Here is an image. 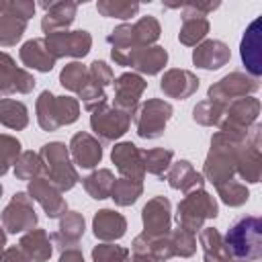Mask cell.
Listing matches in <instances>:
<instances>
[{
    "label": "cell",
    "instance_id": "cell-2",
    "mask_svg": "<svg viewBox=\"0 0 262 262\" xmlns=\"http://www.w3.org/2000/svg\"><path fill=\"white\" fill-rule=\"evenodd\" d=\"M223 244L231 258L256 262L262 256V219L256 215L239 217L227 229Z\"/></svg>",
    "mask_w": 262,
    "mask_h": 262
},
{
    "label": "cell",
    "instance_id": "cell-41",
    "mask_svg": "<svg viewBox=\"0 0 262 262\" xmlns=\"http://www.w3.org/2000/svg\"><path fill=\"white\" fill-rule=\"evenodd\" d=\"M88 76H90V82H94V84L100 86V88H104L106 84L113 82V72H111V68H108L104 61H94V63L90 66Z\"/></svg>",
    "mask_w": 262,
    "mask_h": 262
},
{
    "label": "cell",
    "instance_id": "cell-29",
    "mask_svg": "<svg viewBox=\"0 0 262 262\" xmlns=\"http://www.w3.org/2000/svg\"><path fill=\"white\" fill-rule=\"evenodd\" d=\"M141 190H143L141 182H137V180H129V178H119V180L113 182L111 196L115 199L117 205L127 207V205H133V203L139 199Z\"/></svg>",
    "mask_w": 262,
    "mask_h": 262
},
{
    "label": "cell",
    "instance_id": "cell-18",
    "mask_svg": "<svg viewBox=\"0 0 262 262\" xmlns=\"http://www.w3.org/2000/svg\"><path fill=\"white\" fill-rule=\"evenodd\" d=\"M160 88L170 98H188L199 88V78L186 70H170L164 74Z\"/></svg>",
    "mask_w": 262,
    "mask_h": 262
},
{
    "label": "cell",
    "instance_id": "cell-32",
    "mask_svg": "<svg viewBox=\"0 0 262 262\" xmlns=\"http://www.w3.org/2000/svg\"><path fill=\"white\" fill-rule=\"evenodd\" d=\"M172 149H147L141 151V160H143V170H147L154 176H164V172L170 168L172 162Z\"/></svg>",
    "mask_w": 262,
    "mask_h": 262
},
{
    "label": "cell",
    "instance_id": "cell-24",
    "mask_svg": "<svg viewBox=\"0 0 262 262\" xmlns=\"http://www.w3.org/2000/svg\"><path fill=\"white\" fill-rule=\"evenodd\" d=\"M168 182L172 188H180L184 192H192L203 186V176L192 168L190 162L180 160L176 162L168 172Z\"/></svg>",
    "mask_w": 262,
    "mask_h": 262
},
{
    "label": "cell",
    "instance_id": "cell-10",
    "mask_svg": "<svg viewBox=\"0 0 262 262\" xmlns=\"http://www.w3.org/2000/svg\"><path fill=\"white\" fill-rule=\"evenodd\" d=\"M2 223L10 233L33 229V225L37 223V215H35L31 199L25 192H16L12 196V201L8 203V207L2 213Z\"/></svg>",
    "mask_w": 262,
    "mask_h": 262
},
{
    "label": "cell",
    "instance_id": "cell-11",
    "mask_svg": "<svg viewBox=\"0 0 262 262\" xmlns=\"http://www.w3.org/2000/svg\"><path fill=\"white\" fill-rule=\"evenodd\" d=\"M47 49L53 57L61 55H74L84 57L90 49V35L86 31H74V33H51L47 37Z\"/></svg>",
    "mask_w": 262,
    "mask_h": 262
},
{
    "label": "cell",
    "instance_id": "cell-1",
    "mask_svg": "<svg viewBox=\"0 0 262 262\" xmlns=\"http://www.w3.org/2000/svg\"><path fill=\"white\" fill-rule=\"evenodd\" d=\"M244 139L246 137H237V135H231L225 131H219L213 135L211 151H209L207 162H205V174L215 186L233 178L237 154L244 145Z\"/></svg>",
    "mask_w": 262,
    "mask_h": 262
},
{
    "label": "cell",
    "instance_id": "cell-21",
    "mask_svg": "<svg viewBox=\"0 0 262 262\" xmlns=\"http://www.w3.org/2000/svg\"><path fill=\"white\" fill-rule=\"evenodd\" d=\"M229 47L223 41H205L192 53V61L203 70H219L229 61Z\"/></svg>",
    "mask_w": 262,
    "mask_h": 262
},
{
    "label": "cell",
    "instance_id": "cell-34",
    "mask_svg": "<svg viewBox=\"0 0 262 262\" xmlns=\"http://www.w3.org/2000/svg\"><path fill=\"white\" fill-rule=\"evenodd\" d=\"M223 111H225V104L217 102V100H203L194 106L192 111V119L201 125H219L221 117H223Z\"/></svg>",
    "mask_w": 262,
    "mask_h": 262
},
{
    "label": "cell",
    "instance_id": "cell-19",
    "mask_svg": "<svg viewBox=\"0 0 262 262\" xmlns=\"http://www.w3.org/2000/svg\"><path fill=\"white\" fill-rule=\"evenodd\" d=\"M92 229H94V235L102 242H111V239H119L125 235V229H127V221L121 213L117 211H111V209H102L94 215V221H92Z\"/></svg>",
    "mask_w": 262,
    "mask_h": 262
},
{
    "label": "cell",
    "instance_id": "cell-30",
    "mask_svg": "<svg viewBox=\"0 0 262 262\" xmlns=\"http://www.w3.org/2000/svg\"><path fill=\"white\" fill-rule=\"evenodd\" d=\"M37 121L45 131H55L59 127L57 113H55V96L49 90L41 92L37 100Z\"/></svg>",
    "mask_w": 262,
    "mask_h": 262
},
{
    "label": "cell",
    "instance_id": "cell-9",
    "mask_svg": "<svg viewBox=\"0 0 262 262\" xmlns=\"http://www.w3.org/2000/svg\"><path fill=\"white\" fill-rule=\"evenodd\" d=\"M90 125L94 129V133L102 139V141H113L117 137H121L127 127H129V113H123L119 108H111V106H98L90 119Z\"/></svg>",
    "mask_w": 262,
    "mask_h": 262
},
{
    "label": "cell",
    "instance_id": "cell-17",
    "mask_svg": "<svg viewBox=\"0 0 262 262\" xmlns=\"http://www.w3.org/2000/svg\"><path fill=\"white\" fill-rule=\"evenodd\" d=\"M242 61L252 78L258 80L262 74V55H260V18H256L244 33L242 39Z\"/></svg>",
    "mask_w": 262,
    "mask_h": 262
},
{
    "label": "cell",
    "instance_id": "cell-8",
    "mask_svg": "<svg viewBox=\"0 0 262 262\" xmlns=\"http://www.w3.org/2000/svg\"><path fill=\"white\" fill-rule=\"evenodd\" d=\"M172 117V106L164 100H147L141 104V108L135 115V127L139 137L145 139H156L164 133L168 119Z\"/></svg>",
    "mask_w": 262,
    "mask_h": 262
},
{
    "label": "cell",
    "instance_id": "cell-33",
    "mask_svg": "<svg viewBox=\"0 0 262 262\" xmlns=\"http://www.w3.org/2000/svg\"><path fill=\"white\" fill-rule=\"evenodd\" d=\"M217 192H219L221 201L225 205H229V207H242L250 199L248 186L244 182H239V180H233V178L227 180V182H223V184H219L217 186Z\"/></svg>",
    "mask_w": 262,
    "mask_h": 262
},
{
    "label": "cell",
    "instance_id": "cell-40",
    "mask_svg": "<svg viewBox=\"0 0 262 262\" xmlns=\"http://www.w3.org/2000/svg\"><path fill=\"white\" fill-rule=\"evenodd\" d=\"M172 246H174V254H180L184 258L192 256L194 250H196V239H194V233L188 231V229H182L178 227L174 233H172Z\"/></svg>",
    "mask_w": 262,
    "mask_h": 262
},
{
    "label": "cell",
    "instance_id": "cell-37",
    "mask_svg": "<svg viewBox=\"0 0 262 262\" xmlns=\"http://www.w3.org/2000/svg\"><path fill=\"white\" fill-rule=\"evenodd\" d=\"M39 170H41V160H39V156L33 154V151L20 154L18 160H16V164H14V174H16V178H20V180H33V176H35Z\"/></svg>",
    "mask_w": 262,
    "mask_h": 262
},
{
    "label": "cell",
    "instance_id": "cell-28",
    "mask_svg": "<svg viewBox=\"0 0 262 262\" xmlns=\"http://www.w3.org/2000/svg\"><path fill=\"white\" fill-rule=\"evenodd\" d=\"M115 176L111 170H96L88 178H84V188L92 199H106L111 196Z\"/></svg>",
    "mask_w": 262,
    "mask_h": 262
},
{
    "label": "cell",
    "instance_id": "cell-44",
    "mask_svg": "<svg viewBox=\"0 0 262 262\" xmlns=\"http://www.w3.org/2000/svg\"><path fill=\"white\" fill-rule=\"evenodd\" d=\"M131 262H156V260L151 256H147V254H135Z\"/></svg>",
    "mask_w": 262,
    "mask_h": 262
},
{
    "label": "cell",
    "instance_id": "cell-3",
    "mask_svg": "<svg viewBox=\"0 0 262 262\" xmlns=\"http://www.w3.org/2000/svg\"><path fill=\"white\" fill-rule=\"evenodd\" d=\"M39 160H41V168L47 172V180L53 186H57L59 190H70L76 184L78 174L74 166L70 164V156L63 143L53 141V143L43 145Z\"/></svg>",
    "mask_w": 262,
    "mask_h": 262
},
{
    "label": "cell",
    "instance_id": "cell-5",
    "mask_svg": "<svg viewBox=\"0 0 262 262\" xmlns=\"http://www.w3.org/2000/svg\"><path fill=\"white\" fill-rule=\"evenodd\" d=\"M258 115H260V100L254 96H244V98H237V100H231L229 104H225L219 127L225 133L246 137L248 129L256 123Z\"/></svg>",
    "mask_w": 262,
    "mask_h": 262
},
{
    "label": "cell",
    "instance_id": "cell-13",
    "mask_svg": "<svg viewBox=\"0 0 262 262\" xmlns=\"http://www.w3.org/2000/svg\"><path fill=\"white\" fill-rule=\"evenodd\" d=\"M143 227L147 237H162L170 231V201L164 196L151 199L143 207Z\"/></svg>",
    "mask_w": 262,
    "mask_h": 262
},
{
    "label": "cell",
    "instance_id": "cell-43",
    "mask_svg": "<svg viewBox=\"0 0 262 262\" xmlns=\"http://www.w3.org/2000/svg\"><path fill=\"white\" fill-rule=\"evenodd\" d=\"M59 262H84V256H82V252L78 248H66L61 258H59Z\"/></svg>",
    "mask_w": 262,
    "mask_h": 262
},
{
    "label": "cell",
    "instance_id": "cell-42",
    "mask_svg": "<svg viewBox=\"0 0 262 262\" xmlns=\"http://www.w3.org/2000/svg\"><path fill=\"white\" fill-rule=\"evenodd\" d=\"M0 262H29V258L23 254L20 248H8V250H4Z\"/></svg>",
    "mask_w": 262,
    "mask_h": 262
},
{
    "label": "cell",
    "instance_id": "cell-7",
    "mask_svg": "<svg viewBox=\"0 0 262 262\" xmlns=\"http://www.w3.org/2000/svg\"><path fill=\"white\" fill-rule=\"evenodd\" d=\"M258 88H260V82L256 78H252L248 74H242V72H231L209 88V98L217 100L221 104H227L231 100L252 96Z\"/></svg>",
    "mask_w": 262,
    "mask_h": 262
},
{
    "label": "cell",
    "instance_id": "cell-6",
    "mask_svg": "<svg viewBox=\"0 0 262 262\" xmlns=\"http://www.w3.org/2000/svg\"><path fill=\"white\" fill-rule=\"evenodd\" d=\"M262 125L254 123L248 129V135L244 139V145L237 154V162H235V172L239 174V178L244 182L256 184L260 182L262 176Z\"/></svg>",
    "mask_w": 262,
    "mask_h": 262
},
{
    "label": "cell",
    "instance_id": "cell-15",
    "mask_svg": "<svg viewBox=\"0 0 262 262\" xmlns=\"http://www.w3.org/2000/svg\"><path fill=\"white\" fill-rule=\"evenodd\" d=\"M29 192L45 209L47 217H59L61 213H66V201L59 196V188L53 186L47 178H35L29 184Z\"/></svg>",
    "mask_w": 262,
    "mask_h": 262
},
{
    "label": "cell",
    "instance_id": "cell-46",
    "mask_svg": "<svg viewBox=\"0 0 262 262\" xmlns=\"http://www.w3.org/2000/svg\"><path fill=\"white\" fill-rule=\"evenodd\" d=\"M229 262H248V260H239V258H231Z\"/></svg>",
    "mask_w": 262,
    "mask_h": 262
},
{
    "label": "cell",
    "instance_id": "cell-36",
    "mask_svg": "<svg viewBox=\"0 0 262 262\" xmlns=\"http://www.w3.org/2000/svg\"><path fill=\"white\" fill-rule=\"evenodd\" d=\"M20 156V143L18 139L10 135H0V176L8 172L12 164H16Z\"/></svg>",
    "mask_w": 262,
    "mask_h": 262
},
{
    "label": "cell",
    "instance_id": "cell-20",
    "mask_svg": "<svg viewBox=\"0 0 262 262\" xmlns=\"http://www.w3.org/2000/svg\"><path fill=\"white\" fill-rule=\"evenodd\" d=\"M72 156H74V162L80 166V168H94L100 158H102V149H100V143L88 135V133H76L72 137Z\"/></svg>",
    "mask_w": 262,
    "mask_h": 262
},
{
    "label": "cell",
    "instance_id": "cell-31",
    "mask_svg": "<svg viewBox=\"0 0 262 262\" xmlns=\"http://www.w3.org/2000/svg\"><path fill=\"white\" fill-rule=\"evenodd\" d=\"M209 31V23L205 16L201 14H186L184 16V25L180 31V41L184 45H194L196 41H201Z\"/></svg>",
    "mask_w": 262,
    "mask_h": 262
},
{
    "label": "cell",
    "instance_id": "cell-38",
    "mask_svg": "<svg viewBox=\"0 0 262 262\" xmlns=\"http://www.w3.org/2000/svg\"><path fill=\"white\" fill-rule=\"evenodd\" d=\"M25 31V20H16V16H2L0 18V43L14 45Z\"/></svg>",
    "mask_w": 262,
    "mask_h": 262
},
{
    "label": "cell",
    "instance_id": "cell-16",
    "mask_svg": "<svg viewBox=\"0 0 262 262\" xmlns=\"http://www.w3.org/2000/svg\"><path fill=\"white\" fill-rule=\"evenodd\" d=\"M145 90V82L135 74H123L115 82V108L123 113H131Z\"/></svg>",
    "mask_w": 262,
    "mask_h": 262
},
{
    "label": "cell",
    "instance_id": "cell-26",
    "mask_svg": "<svg viewBox=\"0 0 262 262\" xmlns=\"http://www.w3.org/2000/svg\"><path fill=\"white\" fill-rule=\"evenodd\" d=\"M201 246L205 252V262H229L231 260L223 244V237L215 227H205L201 231Z\"/></svg>",
    "mask_w": 262,
    "mask_h": 262
},
{
    "label": "cell",
    "instance_id": "cell-14",
    "mask_svg": "<svg viewBox=\"0 0 262 262\" xmlns=\"http://www.w3.org/2000/svg\"><path fill=\"white\" fill-rule=\"evenodd\" d=\"M113 162L117 164L119 172L123 174V178H129V180H137L141 182L145 170H143V160H141V151L125 141V143H119L113 147Z\"/></svg>",
    "mask_w": 262,
    "mask_h": 262
},
{
    "label": "cell",
    "instance_id": "cell-39",
    "mask_svg": "<svg viewBox=\"0 0 262 262\" xmlns=\"http://www.w3.org/2000/svg\"><path fill=\"white\" fill-rule=\"evenodd\" d=\"M127 256H129V250L115 244H100L92 250L94 262H127Z\"/></svg>",
    "mask_w": 262,
    "mask_h": 262
},
{
    "label": "cell",
    "instance_id": "cell-4",
    "mask_svg": "<svg viewBox=\"0 0 262 262\" xmlns=\"http://www.w3.org/2000/svg\"><path fill=\"white\" fill-rule=\"evenodd\" d=\"M217 213H219V209H217L215 199H213L209 192L196 188V190L188 192V194L180 201L176 219H178V225H180L182 229H188V231L194 233L196 229L203 227V223H205L207 219H215Z\"/></svg>",
    "mask_w": 262,
    "mask_h": 262
},
{
    "label": "cell",
    "instance_id": "cell-45",
    "mask_svg": "<svg viewBox=\"0 0 262 262\" xmlns=\"http://www.w3.org/2000/svg\"><path fill=\"white\" fill-rule=\"evenodd\" d=\"M4 246H6V235H4V231H2V227H0V258H2V254H4Z\"/></svg>",
    "mask_w": 262,
    "mask_h": 262
},
{
    "label": "cell",
    "instance_id": "cell-22",
    "mask_svg": "<svg viewBox=\"0 0 262 262\" xmlns=\"http://www.w3.org/2000/svg\"><path fill=\"white\" fill-rule=\"evenodd\" d=\"M23 254L33 262H45L51 256V242L43 229H29L20 239Z\"/></svg>",
    "mask_w": 262,
    "mask_h": 262
},
{
    "label": "cell",
    "instance_id": "cell-25",
    "mask_svg": "<svg viewBox=\"0 0 262 262\" xmlns=\"http://www.w3.org/2000/svg\"><path fill=\"white\" fill-rule=\"evenodd\" d=\"M82 233H84V219H82V215L76 213V211H70V213H66V217L61 219L59 231L53 233V239L59 244L61 250H66V248H76V244H78V239L82 237Z\"/></svg>",
    "mask_w": 262,
    "mask_h": 262
},
{
    "label": "cell",
    "instance_id": "cell-27",
    "mask_svg": "<svg viewBox=\"0 0 262 262\" xmlns=\"http://www.w3.org/2000/svg\"><path fill=\"white\" fill-rule=\"evenodd\" d=\"M0 123L10 127V129H25L29 123L27 106L18 100L2 98L0 100Z\"/></svg>",
    "mask_w": 262,
    "mask_h": 262
},
{
    "label": "cell",
    "instance_id": "cell-23",
    "mask_svg": "<svg viewBox=\"0 0 262 262\" xmlns=\"http://www.w3.org/2000/svg\"><path fill=\"white\" fill-rule=\"evenodd\" d=\"M20 59L27 68H33V70H39V72H49L55 63V57L49 53L45 41H41V39L25 43L23 49H20Z\"/></svg>",
    "mask_w": 262,
    "mask_h": 262
},
{
    "label": "cell",
    "instance_id": "cell-47",
    "mask_svg": "<svg viewBox=\"0 0 262 262\" xmlns=\"http://www.w3.org/2000/svg\"><path fill=\"white\" fill-rule=\"evenodd\" d=\"M0 194H2V186H0Z\"/></svg>",
    "mask_w": 262,
    "mask_h": 262
},
{
    "label": "cell",
    "instance_id": "cell-12",
    "mask_svg": "<svg viewBox=\"0 0 262 262\" xmlns=\"http://www.w3.org/2000/svg\"><path fill=\"white\" fill-rule=\"evenodd\" d=\"M33 86H35V78L27 74L25 70H18L10 55L0 53V92L2 94H12V92L27 94L33 90Z\"/></svg>",
    "mask_w": 262,
    "mask_h": 262
},
{
    "label": "cell",
    "instance_id": "cell-35",
    "mask_svg": "<svg viewBox=\"0 0 262 262\" xmlns=\"http://www.w3.org/2000/svg\"><path fill=\"white\" fill-rule=\"evenodd\" d=\"M59 80H61L63 88L74 90V92H82L84 86L90 82V76H88V72H86V68L82 63H70V66L63 68Z\"/></svg>",
    "mask_w": 262,
    "mask_h": 262
}]
</instances>
